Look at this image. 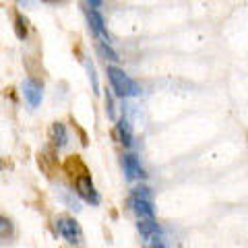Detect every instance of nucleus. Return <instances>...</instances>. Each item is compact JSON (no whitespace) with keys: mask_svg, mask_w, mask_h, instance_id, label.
<instances>
[{"mask_svg":"<svg viewBox=\"0 0 248 248\" xmlns=\"http://www.w3.org/2000/svg\"><path fill=\"white\" fill-rule=\"evenodd\" d=\"M155 248H161V246H155Z\"/></svg>","mask_w":248,"mask_h":248,"instance_id":"nucleus-14","label":"nucleus"},{"mask_svg":"<svg viewBox=\"0 0 248 248\" xmlns=\"http://www.w3.org/2000/svg\"><path fill=\"white\" fill-rule=\"evenodd\" d=\"M87 17H89V23H91V29L95 31L97 35H106V31H104V21H102V17H99V13H97L95 9H89Z\"/></svg>","mask_w":248,"mask_h":248,"instance_id":"nucleus-7","label":"nucleus"},{"mask_svg":"<svg viewBox=\"0 0 248 248\" xmlns=\"http://www.w3.org/2000/svg\"><path fill=\"white\" fill-rule=\"evenodd\" d=\"M89 2H91V6H93V9H97V6L102 4V0H89Z\"/></svg>","mask_w":248,"mask_h":248,"instance_id":"nucleus-12","label":"nucleus"},{"mask_svg":"<svg viewBox=\"0 0 248 248\" xmlns=\"http://www.w3.org/2000/svg\"><path fill=\"white\" fill-rule=\"evenodd\" d=\"M106 106H108V114L114 116V104H112V97H110V95L106 97Z\"/></svg>","mask_w":248,"mask_h":248,"instance_id":"nucleus-11","label":"nucleus"},{"mask_svg":"<svg viewBox=\"0 0 248 248\" xmlns=\"http://www.w3.org/2000/svg\"><path fill=\"white\" fill-rule=\"evenodd\" d=\"M75 186H77V192H79V195H81L85 201H87V203H97V201H99L97 192H95V186H93L89 174L77 176V178H75Z\"/></svg>","mask_w":248,"mask_h":248,"instance_id":"nucleus-3","label":"nucleus"},{"mask_svg":"<svg viewBox=\"0 0 248 248\" xmlns=\"http://www.w3.org/2000/svg\"><path fill=\"white\" fill-rule=\"evenodd\" d=\"M118 133H120L122 143L124 145H130V137H133V135H130V126H128V122L124 120V118L118 122Z\"/></svg>","mask_w":248,"mask_h":248,"instance_id":"nucleus-9","label":"nucleus"},{"mask_svg":"<svg viewBox=\"0 0 248 248\" xmlns=\"http://www.w3.org/2000/svg\"><path fill=\"white\" fill-rule=\"evenodd\" d=\"M11 219H6V217L4 215H0V238H4L6 234H9V232H11Z\"/></svg>","mask_w":248,"mask_h":248,"instance_id":"nucleus-10","label":"nucleus"},{"mask_svg":"<svg viewBox=\"0 0 248 248\" xmlns=\"http://www.w3.org/2000/svg\"><path fill=\"white\" fill-rule=\"evenodd\" d=\"M15 35H17L19 40H25L27 37V21L19 11L15 13Z\"/></svg>","mask_w":248,"mask_h":248,"instance_id":"nucleus-8","label":"nucleus"},{"mask_svg":"<svg viewBox=\"0 0 248 248\" xmlns=\"http://www.w3.org/2000/svg\"><path fill=\"white\" fill-rule=\"evenodd\" d=\"M52 141H54V145H56L58 149L68 143V135H66V128H64V124L62 122H54L52 124Z\"/></svg>","mask_w":248,"mask_h":248,"instance_id":"nucleus-5","label":"nucleus"},{"mask_svg":"<svg viewBox=\"0 0 248 248\" xmlns=\"http://www.w3.org/2000/svg\"><path fill=\"white\" fill-rule=\"evenodd\" d=\"M124 168H126L128 178H139V176H143V168H141V164L137 161L135 155H126V159H124Z\"/></svg>","mask_w":248,"mask_h":248,"instance_id":"nucleus-6","label":"nucleus"},{"mask_svg":"<svg viewBox=\"0 0 248 248\" xmlns=\"http://www.w3.org/2000/svg\"><path fill=\"white\" fill-rule=\"evenodd\" d=\"M108 77H110V83H112V89L118 93L122 97H128V95H135L137 87L135 83L128 79V75H124V71L116 66H108Z\"/></svg>","mask_w":248,"mask_h":248,"instance_id":"nucleus-1","label":"nucleus"},{"mask_svg":"<svg viewBox=\"0 0 248 248\" xmlns=\"http://www.w3.org/2000/svg\"><path fill=\"white\" fill-rule=\"evenodd\" d=\"M19 2H21V4H25V2H29V0H19Z\"/></svg>","mask_w":248,"mask_h":248,"instance_id":"nucleus-13","label":"nucleus"},{"mask_svg":"<svg viewBox=\"0 0 248 248\" xmlns=\"http://www.w3.org/2000/svg\"><path fill=\"white\" fill-rule=\"evenodd\" d=\"M56 228H58L60 236L64 238L66 242H71V244H79L81 240H83V232H81L79 223H77V221L73 219V217H66V215L58 217Z\"/></svg>","mask_w":248,"mask_h":248,"instance_id":"nucleus-2","label":"nucleus"},{"mask_svg":"<svg viewBox=\"0 0 248 248\" xmlns=\"http://www.w3.org/2000/svg\"><path fill=\"white\" fill-rule=\"evenodd\" d=\"M23 95H25V99L29 102V106H40L42 104V83L35 81V79H27L25 83H23Z\"/></svg>","mask_w":248,"mask_h":248,"instance_id":"nucleus-4","label":"nucleus"}]
</instances>
